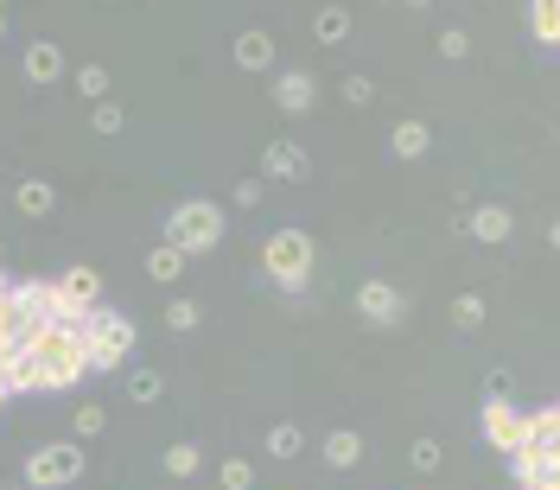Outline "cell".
<instances>
[{
	"mask_svg": "<svg viewBox=\"0 0 560 490\" xmlns=\"http://www.w3.org/2000/svg\"><path fill=\"white\" fill-rule=\"evenodd\" d=\"M186 249H179V242H159V249H147V274L153 280H159V287H172V280H179V274H186Z\"/></svg>",
	"mask_w": 560,
	"mask_h": 490,
	"instance_id": "2e32d148",
	"label": "cell"
},
{
	"mask_svg": "<svg viewBox=\"0 0 560 490\" xmlns=\"http://www.w3.org/2000/svg\"><path fill=\"white\" fill-rule=\"evenodd\" d=\"M166 242H179L186 255H211V249L224 242V204H211V198H186V204H172V217H166Z\"/></svg>",
	"mask_w": 560,
	"mask_h": 490,
	"instance_id": "3957f363",
	"label": "cell"
},
{
	"mask_svg": "<svg viewBox=\"0 0 560 490\" xmlns=\"http://www.w3.org/2000/svg\"><path fill=\"white\" fill-rule=\"evenodd\" d=\"M198 465H204V446H198V440H172V446H166V471H172V478H191Z\"/></svg>",
	"mask_w": 560,
	"mask_h": 490,
	"instance_id": "ffe728a7",
	"label": "cell"
},
{
	"mask_svg": "<svg viewBox=\"0 0 560 490\" xmlns=\"http://www.w3.org/2000/svg\"><path fill=\"white\" fill-rule=\"evenodd\" d=\"M229 204H242V211H255V204H267V179H236V191H229Z\"/></svg>",
	"mask_w": 560,
	"mask_h": 490,
	"instance_id": "4dcf8cb0",
	"label": "cell"
},
{
	"mask_svg": "<svg viewBox=\"0 0 560 490\" xmlns=\"http://www.w3.org/2000/svg\"><path fill=\"white\" fill-rule=\"evenodd\" d=\"M510 229H516V217H510L503 204H478V211H472V236L490 242V249H497V242H510Z\"/></svg>",
	"mask_w": 560,
	"mask_h": 490,
	"instance_id": "4fadbf2b",
	"label": "cell"
},
{
	"mask_svg": "<svg viewBox=\"0 0 560 490\" xmlns=\"http://www.w3.org/2000/svg\"><path fill=\"white\" fill-rule=\"evenodd\" d=\"M440 51H446V58H472V38L458 33V26H446V33H440Z\"/></svg>",
	"mask_w": 560,
	"mask_h": 490,
	"instance_id": "d6a6232c",
	"label": "cell"
},
{
	"mask_svg": "<svg viewBox=\"0 0 560 490\" xmlns=\"http://www.w3.org/2000/svg\"><path fill=\"white\" fill-rule=\"evenodd\" d=\"M76 96H90V109L109 103V71H103V64H83V71H76Z\"/></svg>",
	"mask_w": 560,
	"mask_h": 490,
	"instance_id": "484cf974",
	"label": "cell"
},
{
	"mask_svg": "<svg viewBox=\"0 0 560 490\" xmlns=\"http://www.w3.org/2000/svg\"><path fill=\"white\" fill-rule=\"evenodd\" d=\"M198 319H204V306L198 300H172L166 306V325H172V332H198Z\"/></svg>",
	"mask_w": 560,
	"mask_h": 490,
	"instance_id": "f1b7e54d",
	"label": "cell"
},
{
	"mask_svg": "<svg viewBox=\"0 0 560 490\" xmlns=\"http://www.w3.org/2000/svg\"><path fill=\"white\" fill-rule=\"evenodd\" d=\"M299 446H306V440H299L294 420H281V427L267 433V453H274V458H299Z\"/></svg>",
	"mask_w": 560,
	"mask_h": 490,
	"instance_id": "83f0119b",
	"label": "cell"
},
{
	"mask_svg": "<svg viewBox=\"0 0 560 490\" xmlns=\"http://www.w3.org/2000/svg\"><path fill=\"white\" fill-rule=\"evenodd\" d=\"M13 204H20V217H51V211H58V191L45 186V179H20Z\"/></svg>",
	"mask_w": 560,
	"mask_h": 490,
	"instance_id": "9a60e30c",
	"label": "cell"
},
{
	"mask_svg": "<svg viewBox=\"0 0 560 490\" xmlns=\"http://www.w3.org/2000/svg\"><path fill=\"white\" fill-rule=\"evenodd\" d=\"M217 485L224 490H255V465H249V458H224V465H217Z\"/></svg>",
	"mask_w": 560,
	"mask_h": 490,
	"instance_id": "4316f807",
	"label": "cell"
},
{
	"mask_svg": "<svg viewBox=\"0 0 560 490\" xmlns=\"http://www.w3.org/2000/svg\"><path fill=\"white\" fill-rule=\"evenodd\" d=\"M485 294H458V300H452V325H458V332H478V325H485Z\"/></svg>",
	"mask_w": 560,
	"mask_h": 490,
	"instance_id": "603a6c76",
	"label": "cell"
},
{
	"mask_svg": "<svg viewBox=\"0 0 560 490\" xmlns=\"http://www.w3.org/2000/svg\"><path fill=\"white\" fill-rule=\"evenodd\" d=\"M83 332H90V370H96V377H115V370L128 363V350H134V325H128L115 306H96Z\"/></svg>",
	"mask_w": 560,
	"mask_h": 490,
	"instance_id": "277c9868",
	"label": "cell"
},
{
	"mask_svg": "<svg viewBox=\"0 0 560 490\" xmlns=\"http://www.w3.org/2000/svg\"><path fill=\"white\" fill-rule=\"evenodd\" d=\"M548 249H560V224H555V229H548Z\"/></svg>",
	"mask_w": 560,
	"mask_h": 490,
	"instance_id": "836d02e7",
	"label": "cell"
},
{
	"mask_svg": "<svg viewBox=\"0 0 560 490\" xmlns=\"http://www.w3.org/2000/svg\"><path fill=\"white\" fill-rule=\"evenodd\" d=\"M306 172H312L306 147H294V141H267L262 147V179H274V186H299Z\"/></svg>",
	"mask_w": 560,
	"mask_h": 490,
	"instance_id": "ba28073f",
	"label": "cell"
},
{
	"mask_svg": "<svg viewBox=\"0 0 560 490\" xmlns=\"http://www.w3.org/2000/svg\"><path fill=\"white\" fill-rule=\"evenodd\" d=\"M312 103H319L312 71H274V109H281V115H306Z\"/></svg>",
	"mask_w": 560,
	"mask_h": 490,
	"instance_id": "9c48e42d",
	"label": "cell"
},
{
	"mask_svg": "<svg viewBox=\"0 0 560 490\" xmlns=\"http://www.w3.org/2000/svg\"><path fill=\"white\" fill-rule=\"evenodd\" d=\"M312 38H319V45H344V38H350V13H344V7H319V13H312Z\"/></svg>",
	"mask_w": 560,
	"mask_h": 490,
	"instance_id": "d6986e66",
	"label": "cell"
},
{
	"mask_svg": "<svg viewBox=\"0 0 560 490\" xmlns=\"http://www.w3.org/2000/svg\"><path fill=\"white\" fill-rule=\"evenodd\" d=\"M344 103H350V109H370V103H376V83L350 71V76H344Z\"/></svg>",
	"mask_w": 560,
	"mask_h": 490,
	"instance_id": "1f68e13d",
	"label": "cell"
},
{
	"mask_svg": "<svg viewBox=\"0 0 560 490\" xmlns=\"http://www.w3.org/2000/svg\"><path fill=\"white\" fill-rule=\"evenodd\" d=\"M408 7H433V0H408Z\"/></svg>",
	"mask_w": 560,
	"mask_h": 490,
	"instance_id": "e575fe53",
	"label": "cell"
},
{
	"mask_svg": "<svg viewBox=\"0 0 560 490\" xmlns=\"http://www.w3.org/2000/svg\"><path fill=\"white\" fill-rule=\"evenodd\" d=\"M528 33L560 51V0H528Z\"/></svg>",
	"mask_w": 560,
	"mask_h": 490,
	"instance_id": "ac0fdd59",
	"label": "cell"
},
{
	"mask_svg": "<svg viewBox=\"0 0 560 490\" xmlns=\"http://www.w3.org/2000/svg\"><path fill=\"white\" fill-rule=\"evenodd\" d=\"M402 312H408V300H402L395 280H364L357 287V319L364 325H402Z\"/></svg>",
	"mask_w": 560,
	"mask_h": 490,
	"instance_id": "52a82bcc",
	"label": "cell"
},
{
	"mask_svg": "<svg viewBox=\"0 0 560 490\" xmlns=\"http://www.w3.org/2000/svg\"><path fill=\"white\" fill-rule=\"evenodd\" d=\"M58 76H64V45L33 38L26 45V83H58Z\"/></svg>",
	"mask_w": 560,
	"mask_h": 490,
	"instance_id": "8fae6325",
	"label": "cell"
},
{
	"mask_svg": "<svg viewBox=\"0 0 560 490\" xmlns=\"http://www.w3.org/2000/svg\"><path fill=\"white\" fill-rule=\"evenodd\" d=\"M478 427H485V440H490V446H497L503 458H510V453H523V440H528V415H523V408H510L503 395H490V402H485Z\"/></svg>",
	"mask_w": 560,
	"mask_h": 490,
	"instance_id": "8992f818",
	"label": "cell"
},
{
	"mask_svg": "<svg viewBox=\"0 0 560 490\" xmlns=\"http://www.w3.org/2000/svg\"><path fill=\"white\" fill-rule=\"evenodd\" d=\"M71 427H76V440H96V433L109 427V408H103V402H76Z\"/></svg>",
	"mask_w": 560,
	"mask_h": 490,
	"instance_id": "cb8c5ba5",
	"label": "cell"
},
{
	"mask_svg": "<svg viewBox=\"0 0 560 490\" xmlns=\"http://www.w3.org/2000/svg\"><path fill=\"white\" fill-rule=\"evenodd\" d=\"M427 147H433V128H427V121H395V128H389V153H395V159H420Z\"/></svg>",
	"mask_w": 560,
	"mask_h": 490,
	"instance_id": "7c38bea8",
	"label": "cell"
},
{
	"mask_svg": "<svg viewBox=\"0 0 560 490\" xmlns=\"http://www.w3.org/2000/svg\"><path fill=\"white\" fill-rule=\"evenodd\" d=\"M83 465H90V453H83L76 440H58V446H38V453H26V485H33V490L76 485V478H83Z\"/></svg>",
	"mask_w": 560,
	"mask_h": 490,
	"instance_id": "5b68a950",
	"label": "cell"
},
{
	"mask_svg": "<svg viewBox=\"0 0 560 490\" xmlns=\"http://www.w3.org/2000/svg\"><path fill=\"white\" fill-rule=\"evenodd\" d=\"M64 294L83 300V306H103V280H96V267H71V274H64Z\"/></svg>",
	"mask_w": 560,
	"mask_h": 490,
	"instance_id": "44dd1931",
	"label": "cell"
},
{
	"mask_svg": "<svg viewBox=\"0 0 560 490\" xmlns=\"http://www.w3.org/2000/svg\"><path fill=\"white\" fill-rule=\"evenodd\" d=\"M319 453H325V465H332V471H350V465L364 458V440H357L350 427H337V433H325V446H319Z\"/></svg>",
	"mask_w": 560,
	"mask_h": 490,
	"instance_id": "e0dca14e",
	"label": "cell"
},
{
	"mask_svg": "<svg viewBox=\"0 0 560 490\" xmlns=\"http://www.w3.org/2000/svg\"><path fill=\"white\" fill-rule=\"evenodd\" d=\"M408 465L420 471V478H433V471L446 465V446H440V440H414V446H408Z\"/></svg>",
	"mask_w": 560,
	"mask_h": 490,
	"instance_id": "d4e9b609",
	"label": "cell"
},
{
	"mask_svg": "<svg viewBox=\"0 0 560 490\" xmlns=\"http://www.w3.org/2000/svg\"><path fill=\"white\" fill-rule=\"evenodd\" d=\"M236 64H242V71H274V38L267 33H236Z\"/></svg>",
	"mask_w": 560,
	"mask_h": 490,
	"instance_id": "5bb4252c",
	"label": "cell"
},
{
	"mask_svg": "<svg viewBox=\"0 0 560 490\" xmlns=\"http://www.w3.org/2000/svg\"><path fill=\"white\" fill-rule=\"evenodd\" d=\"M83 377H90V332L45 325L33 344V382L38 389H76Z\"/></svg>",
	"mask_w": 560,
	"mask_h": 490,
	"instance_id": "6da1fadb",
	"label": "cell"
},
{
	"mask_svg": "<svg viewBox=\"0 0 560 490\" xmlns=\"http://www.w3.org/2000/svg\"><path fill=\"white\" fill-rule=\"evenodd\" d=\"M159 395H166V377H159V370H128V402H159Z\"/></svg>",
	"mask_w": 560,
	"mask_h": 490,
	"instance_id": "7402d4cb",
	"label": "cell"
},
{
	"mask_svg": "<svg viewBox=\"0 0 560 490\" xmlns=\"http://www.w3.org/2000/svg\"><path fill=\"white\" fill-rule=\"evenodd\" d=\"M121 121H128V115H121V103H96V109H90V128H96V134H121Z\"/></svg>",
	"mask_w": 560,
	"mask_h": 490,
	"instance_id": "f546056e",
	"label": "cell"
},
{
	"mask_svg": "<svg viewBox=\"0 0 560 490\" xmlns=\"http://www.w3.org/2000/svg\"><path fill=\"white\" fill-rule=\"evenodd\" d=\"M262 267L281 294H306V280H312V236L306 229H274L262 242Z\"/></svg>",
	"mask_w": 560,
	"mask_h": 490,
	"instance_id": "7a4b0ae2",
	"label": "cell"
},
{
	"mask_svg": "<svg viewBox=\"0 0 560 490\" xmlns=\"http://www.w3.org/2000/svg\"><path fill=\"white\" fill-rule=\"evenodd\" d=\"M510 478L523 490H560V458H528V453H516L510 458Z\"/></svg>",
	"mask_w": 560,
	"mask_h": 490,
	"instance_id": "30bf717a",
	"label": "cell"
}]
</instances>
